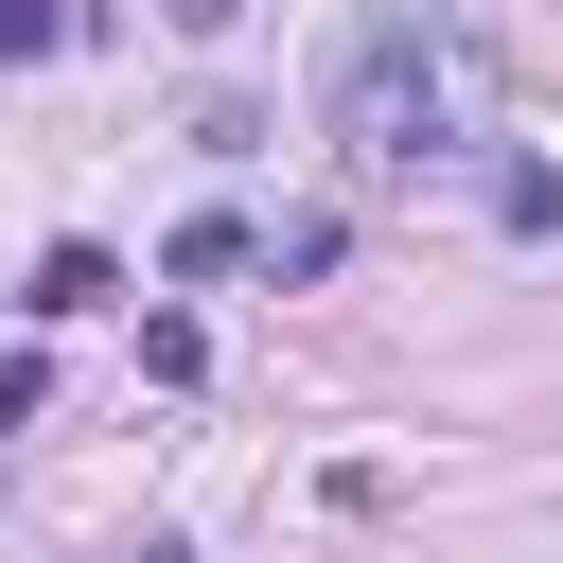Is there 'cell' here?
<instances>
[{"label": "cell", "instance_id": "52a82bcc", "mask_svg": "<svg viewBox=\"0 0 563 563\" xmlns=\"http://www.w3.org/2000/svg\"><path fill=\"white\" fill-rule=\"evenodd\" d=\"M106 563H194V545H106Z\"/></svg>", "mask_w": 563, "mask_h": 563}, {"label": "cell", "instance_id": "277c9868", "mask_svg": "<svg viewBox=\"0 0 563 563\" xmlns=\"http://www.w3.org/2000/svg\"><path fill=\"white\" fill-rule=\"evenodd\" d=\"M510 229H563V158H510V194H493Z\"/></svg>", "mask_w": 563, "mask_h": 563}, {"label": "cell", "instance_id": "7a4b0ae2", "mask_svg": "<svg viewBox=\"0 0 563 563\" xmlns=\"http://www.w3.org/2000/svg\"><path fill=\"white\" fill-rule=\"evenodd\" d=\"M106 282H123V264H106V246H53V264H35V282H18V299H35V317H88V299H106Z\"/></svg>", "mask_w": 563, "mask_h": 563}, {"label": "cell", "instance_id": "5b68a950", "mask_svg": "<svg viewBox=\"0 0 563 563\" xmlns=\"http://www.w3.org/2000/svg\"><path fill=\"white\" fill-rule=\"evenodd\" d=\"M35 405H53V369H35V352H0V440H18Z\"/></svg>", "mask_w": 563, "mask_h": 563}, {"label": "cell", "instance_id": "8992f818", "mask_svg": "<svg viewBox=\"0 0 563 563\" xmlns=\"http://www.w3.org/2000/svg\"><path fill=\"white\" fill-rule=\"evenodd\" d=\"M158 18H194V35H229V18H246V0H158Z\"/></svg>", "mask_w": 563, "mask_h": 563}, {"label": "cell", "instance_id": "6da1fadb", "mask_svg": "<svg viewBox=\"0 0 563 563\" xmlns=\"http://www.w3.org/2000/svg\"><path fill=\"white\" fill-rule=\"evenodd\" d=\"M334 141H352V176H422V158H457V35L440 18H352L334 35Z\"/></svg>", "mask_w": 563, "mask_h": 563}, {"label": "cell", "instance_id": "3957f363", "mask_svg": "<svg viewBox=\"0 0 563 563\" xmlns=\"http://www.w3.org/2000/svg\"><path fill=\"white\" fill-rule=\"evenodd\" d=\"M70 35H88L70 0H0V70H35V53H70Z\"/></svg>", "mask_w": 563, "mask_h": 563}]
</instances>
